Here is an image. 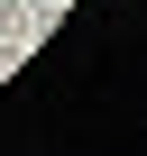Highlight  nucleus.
I'll use <instances>...</instances> for the list:
<instances>
[{"label": "nucleus", "mask_w": 147, "mask_h": 156, "mask_svg": "<svg viewBox=\"0 0 147 156\" xmlns=\"http://www.w3.org/2000/svg\"><path fill=\"white\" fill-rule=\"evenodd\" d=\"M28 9H37V28H46V19H55V9H64V0H28Z\"/></svg>", "instance_id": "f257e3e1"}]
</instances>
